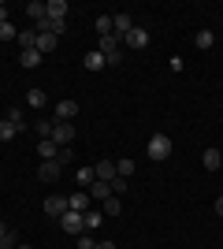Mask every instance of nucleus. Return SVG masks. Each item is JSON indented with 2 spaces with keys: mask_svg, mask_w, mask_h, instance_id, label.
<instances>
[{
  "mask_svg": "<svg viewBox=\"0 0 223 249\" xmlns=\"http://www.w3.org/2000/svg\"><path fill=\"white\" fill-rule=\"evenodd\" d=\"M8 231H11V227H8V223H4V219H0V238H4V234H8Z\"/></svg>",
  "mask_w": 223,
  "mask_h": 249,
  "instance_id": "nucleus-39",
  "label": "nucleus"
},
{
  "mask_svg": "<svg viewBox=\"0 0 223 249\" xmlns=\"http://www.w3.org/2000/svg\"><path fill=\"white\" fill-rule=\"evenodd\" d=\"M64 30H67V19H49V34H56V37H60Z\"/></svg>",
  "mask_w": 223,
  "mask_h": 249,
  "instance_id": "nucleus-34",
  "label": "nucleus"
},
{
  "mask_svg": "<svg viewBox=\"0 0 223 249\" xmlns=\"http://www.w3.org/2000/svg\"><path fill=\"white\" fill-rule=\"evenodd\" d=\"M26 104H30V108H45V104H49V93H45L41 86H34V89H26Z\"/></svg>",
  "mask_w": 223,
  "mask_h": 249,
  "instance_id": "nucleus-15",
  "label": "nucleus"
},
{
  "mask_svg": "<svg viewBox=\"0 0 223 249\" xmlns=\"http://www.w3.org/2000/svg\"><path fill=\"white\" fill-rule=\"evenodd\" d=\"M56 153H60L56 142H37V156H41V160H56Z\"/></svg>",
  "mask_w": 223,
  "mask_h": 249,
  "instance_id": "nucleus-20",
  "label": "nucleus"
},
{
  "mask_svg": "<svg viewBox=\"0 0 223 249\" xmlns=\"http://www.w3.org/2000/svg\"><path fill=\"white\" fill-rule=\"evenodd\" d=\"M82 219H86V231H89V234H93V231H97V227H101V223H104V219H108V216H104V212H97V208H89V212H86V216H82Z\"/></svg>",
  "mask_w": 223,
  "mask_h": 249,
  "instance_id": "nucleus-18",
  "label": "nucleus"
},
{
  "mask_svg": "<svg viewBox=\"0 0 223 249\" xmlns=\"http://www.w3.org/2000/svg\"><path fill=\"white\" fill-rule=\"evenodd\" d=\"M193 45H197V49H212V45H216V34H212V30H201Z\"/></svg>",
  "mask_w": 223,
  "mask_h": 249,
  "instance_id": "nucleus-27",
  "label": "nucleus"
},
{
  "mask_svg": "<svg viewBox=\"0 0 223 249\" xmlns=\"http://www.w3.org/2000/svg\"><path fill=\"white\" fill-rule=\"evenodd\" d=\"M15 246H19V234H15V231H8V234L0 238V249H15Z\"/></svg>",
  "mask_w": 223,
  "mask_h": 249,
  "instance_id": "nucleus-33",
  "label": "nucleus"
},
{
  "mask_svg": "<svg viewBox=\"0 0 223 249\" xmlns=\"http://www.w3.org/2000/svg\"><path fill=\"white\" fill-rule=\"evenodd\" d=\"M86 212H71V208H67V212H64V216H60V227H64L67 231V234H82V231H86Z\"/></svg>",
  "mask_w": 223,
  "mask_h": 249,
  "instance_id": "nucleus-3",
  "label": "nucleus"
},
{
  "mask_svg": "<svg viewBox=\"0 0 223 249\" xmlns=\"http://www.w3.org/2000/svg\"><path fill=\"white\" fill-rule=\"evenodd\" d=\"M212 208H216V216H223V197H216V205H212Z\"/></svg>",
  "mask_w": 223,
  "mask_h": 249,
  "instance_id": "nucleus-37",
  "label": "nucleus"
},
{
  "mask_svg": "<svg viewBox=\"0 0 223 249\" xmlns=\"http://www.w3.org/2000/svg\"><path fill=\"white\" fill-rule=\"evenodd\" d=\"M15 41H19L22 49H34V45H37V30H19V37H15Z\"/></svg>",
  "mask_w": 223,
  "mask_h": 249,
  "instance_id": "nucleus-24",
  "label": "nucleus"
},
{
  "mask_svg": "<svg viewBox=\"0 0 223 249\" xmlns=\"http://www.w3.org/2000/svg\"><path fill=\"white\" fill-rule=\"evenodd\" d=\"M78 115V101H56V123H71Z\"/></svg>",
  "mask_w": 223,
  "mask_h": 249,
  "instance_id": "nucleus-6",
  "label": "nucleus"
},
{
  "mask_svg": "<svg viewBox=\"0 0 223 249\" xmlns=\"http://www.w3.org/2000/svg\"><path fill=\"white\" fill-rule=\"evenodd\" d=\"M52 142L56 145H71L74 142V126L71 123H52Z\"/></svg>",
  "mask_w": 223,
  "mask_h": 249,
  "instance_id": "nucleus-8",
  "label": "nucleus"
},
{
  "mask_svg": "<svg viewBox=\"0 0 223 249\" xmlns=\"http://www.w3.org/2000/svg\"><path fill=\"white\" fill-rule=\"evenodd\" d=\"M101 212H104L108 219H112V216H119V212H123V205H119V197H108V201H101Z\"/></svg>",
  "mask_w": 223,
  "mask_h": 249,
  "instance_id": "nucleus-22",
  "label": "nucleus"
},
{
  "mask_svg": "<svg viewBox=\"0 0 223 249\" xmlns=\"http://www.w3.org/2000/svg\"><path fill=\"white\" fill-rule=\"evenodd\" d=\"M108 186H112V197H116V194H123V190H127V178H123V175H116L112 182H108Z\"/></svg>",
  "mask_w": 223,
  "mask_h": 249,
  "instance_id": "nucleus-35",
  "label": "nucleus"
},
{
  "mask_svg": "<svg viewBox=\"0 0 223 249\" xmlns=\"http://www.w3.org/2000/svg\"><path fill=\"white\" fill-rule=\"evenodd\" d=\"M67 0H49V4H45V15H49V19H67Z\"/></svg>",
  "mask_w": 223,
  "mask_h": 249,
  "instance_id": "nucleus-14",
  "label": "nucleus"
},
{
  "mask_svg": "<svg viewBox=\"0 0 223 249\" xmlns=\"http://www.w3.org/2000/svg\"><path fill=\"white\" fill-rule=\"evenodd\" d=\"M0 22H11V19H8V8H4V4H0Z\"/></svg>",
  "mask_w": 223,
  "mask_h": 249,
  "instance_id": "nucleus-38",
  "label": "nucleus"
},
{
  "mask_svg": "<svg viewBox=\"0 0 223 249\" xmlns=\"http://www.w3.org/2000/svg\"><path fill=\"white\" fill-rule=\"evenodd\" d=\"M15 249H30V246H15Z\"/></svg>",
  "mask_w": 223,
  "mask_h": 249,
  "instance_id": "nucleus-41",
  "label": "nucleus"
},
{
  "mask_svg": "<svg viewBox=\"0 0 223 249\" xmlns=\"http://www.w3.org/2000/svg\"><path fill=\"white\" fill-rule=\"evenodd\" d=\"M97 249H116V246H112V242H97Z\"/></svg>",
  "mask_w": 223,
  "mask_h": 249,
  "instance_id": "nucleus-40",
  "label": "nucleus"
},
{
  "mask_svg": "<svg viewBox=\"0 0 223 249\" xmlns=\"http://www.w3.org/2000/svg\"><path fill=\"white\" fill-rule=\"evenodd\" d=\"M11 37H19V30L11 22H0V41H11Z\"/></svg>",
  "mask_w": 223,
  "mask_h": 249,
  "instance_id": "nucleus-32",
  "label": "nucleus"
},
{
  "mask_svg": "<svg viewBox=\"0 0 223 249\" xmlns=\"http://www.w3.org/2000/svg\"><path fill=\"white\" fill-rule=\"evenodd\" d=\"M78 249H97V238L89 234V231H82V234H78Z\"/></svg>",
  "mask_w": 223,
  "mask_h": 249,
  "instance_id": "nucleus-31",
  "label": "nucleus"
},
{
  "mask_svg": "<svg viewBox=\"0 0 223 249\" xmlns=\"http://www.w3.org/2000/svg\"><path fill=\"white\" fill-rule=\"evenodd\" d=\"M4 119H8V123L15 126V130H26V123H22V108H11V112L4 115Z\"/></svg>",
  "mask_w": 223,
  "mask_h": 249,
  "instance_id": "nucleus-28",
  "label": "nucleus"
},
{
  "mask_svg": "<svg viewBox=\"0 0 223 249\" xmlns=\"http://www.w3.org/2000/svg\"><path fill=\"white\" fill-rule=\"evenodd\" d=\"M56 45H60V41H56V34H37V45H34V49L41 52V56H52Z\"/></svg>",
  "mask_w": 223,
  "mask_h": 249,
  "instance_id": "nucleus-11",
  "label": "nucleus"
},
{
  "mask_svg": "<svg viewBox=\"0 0 223 249\" xmlns=\"http://www.w3.org/2000/svg\"><path fill=\"white\" fill-rule=\"evenodd\" d=\"M67 212V197H60V194H52V197H45V216L60 219Z\"/></svg>",
  "mask_w": 223,
  "mask_h": 249,
  "instance_id": "nucleus-7",
  "label": "nucleus"
},
{
  "mask_svg": "<svg viewBox=\"0 0 223 249\" xmlns=\"http://www.w3.org/2000/svg\"><path fill=\"white\" fill-rule=\"evenodd\" d=\"M82 67H86V71H104V67H108V63H104V56H101V52H89V56H86V60H82Z\"/></svg>",
  "mask_w": 223,
  "mask_h": 249,
  "instance_id": "nucleus-17",
  "label": "nucleus"
},
{
  "mask_svg": "<svg viewBox=\"0 0 223 249\" xmlns=\"http://www.w3.org/2000/svg\"><path fill=\"white\" fill-rule=\"evenodd\" d=\"M116 175L130 178V175H134V160H116Z\"/></svg>",
  "mask_w": 223,
  "mask_h": 249,
  "instance_id": "nucleus-29",
  "label": "nucleus"
},
{
  "mask_svg": "<svg viewBox=\"0 0 223 249\" xmlns=\"http://www.w3.org/2000/svg\"><path fill=\"white\" fill-rule=\"evenodd\" d=\"M123 45H130V49H145V45H149V30H145V26H134V30L123 37Z\"/></svg>",
  "mask_w": 223,
  "mask_h": 249,
  "instance_id": "nucleus-9",
  "label": "nucleus"
},
{
  "mask_svg": "<svg viewBox=\"0 0 223 249\" xmlns=\"http://www.w3.org/2000/svg\"><path fill=\"white\" fill-rule=\"evenodd\" d=\"M19 63H22V67H37V63H41V52H37V49H22Z\"/></svg>",
  "mask_w": 223,
  "mask_h": 249,
  "instance_id": "nucleus-19",
  "label": "nucleus"
},
{
  "mask_svg": "<svg viewBox=\"0 0 223 249\" xmlns=\"http://www.w3.org/2000/svg\"><path fill=\"white\" fill-rule=\"evenodd\" d=\"M89 201L93 197L82 190V194H71V197H67V208H71V212H89Z\"/></svg>",
  "mask_w": 223,
  "mask_h": 249,
  "instance_id": "nucleus-13",
  "label": "nucleus"
},
{
  "mask_svg": "<svg viewBox=\"0 0 223 249\" xmlns=\"http://www.w3.org/2000/svg\"><path fill=\"white\" fill-rule=\"evenodd\" d=\"M145 156H149V160H168V156H171V138L168 134H153V138H149Z\"/></svg>",
  "mask_w": 223,
  "mask_h": 249,
  "instance_id": "nucleus-2",
  "label": "nucleus"
},
{
  "mask_svg": "<svg viewBox=\"0 0 223 249\" xmlns=\"http://www.w3.org/2000/svg\"><path fill=\"white\" fill-rule=\"evenodd\" d=\"M130 30H134V19H130L127 11H116V15H112V34H116L119 41H123Z\"/></svg>",
  "mask_w": 223,
  "mask_h": 249,
  "instance_id": "nucleus-4",
  "label": "nucleus"
},
{
  "mask_svg": "<svg viewBox=\"0 0 223 249\" xmlns=\"http://www.w3.org/2000/svg\"><path fill=\"white\" fill-rule=\"evenodd\" d=\"M34 134L41 138V142H52V123H49V119H41V123L34 126Z\"/></svg>",
  "mask_w": 223,
  "mask_h": 249,
  "instance_id": "nucleus-26",
  "label": "nucleus"
},
{
  "mask_svg": "<svg viewBox=\"0 0 223 249\" xmlns=\"http://www.w3.org/2000/svg\"><path fill=\"white\" fill-rule=\"evenodd\" d=\"M201 164H205V171H220L223 153H220V149H205V153H201Z\"/></svg>",
  "mask_w": 223,
  "mask_h": 249,
  "instance_id": "nucleus-12",
  "label": "nucleus"
},
{
  "mask_svg": "<svg viewBox=\"0 0 223 249\" xmlns=\"http://www.w3.org/2000/svg\"><path fill=\"white\" fill-rule=\"evenodd\" d=\"M119 37L116 34H108V37H97V52H101V56H104V63L108 67H119V63H123V49H119Z\"/></svg>",
  "mask_w": 223,
  "mask_h": 249,
  "instance_id": "nucleus-1",
  "label": "nucleus"
},
{
  "mask_svg": "<svg viewBox=\"0 0 223 249\" xmlns=\"http://www.w3.org/2000/svg\"><path fill=\"white\" fill-rule=\"evenodd\" d=\"M15 134H19V130H15V126L8 123V119H0V142H11Z\"/></svg>",
  "mask_w": 223,
  "mask_h": 249,
  "instance_id": "nucleus-30",
  "label": "nucleus"
},
{
  "mask_svg": "<svg viewBox=\"0 0 223 249\" xmlns=\"http://www.w3.org/2000/svg\"><path fill=\"white\" fill-rule=\"evenodd\" d=\"M93 171H97V178H101V182H112V178H116V160H97Z\"/></svg>",
  "mask_w": 223,
  "mask_h": 249,
  "instance_id": "nucleus-10",
  "label": "nucleus"
},
{
  "mask_svg": "<svg viewBox=\"0 0 223 249\" xmlns=\"http://www.w3.org/2000/svg\"><path fill=\"white\" fill-rule=\"evenodd\" d=\"M112 34V15H97V37H108Z\"/></svg>",
  "mask_w": 223,
  "mask_h": 249,
  "instance_id": "nucleus-25",
  "label": "nucleus"
},
{
  "mask_svg": "<svg viewBox=\"0 0 223 249\" xmlns=\"http://www.w3.org/2000/svg\"><path fill=\"white\" fill-rule=\"evenodd\" d=\"M60 171H64V164H60V160H41L37 178H41V182H56V178H60Z\"/></svg>",
  "mask_w": 223,
  "mask_h": 249,
  "instance_id": "nucleus-5",
  "label": "nucleus"
},
{
  "mask_svg": "<svg viewBox=\"0 0 223 249\" xmlns=\"http://www.w3.org/2000/svg\"><path fill=\"white\" fill-rule=\"evenodd\" d=\"M93 182H97V171H93V167H78V186L89 190Z\"/></svg>",
  "mask_w": 223,
  "mask_h": 249,
  "instance_id": "nucleus-21",
  "label": "nucleus"
},
{
  "mask_svg": "<svg viewBox=\"0 0 223 249\" xmlns=\"http://www.w3.org/2000/svg\"><path fill=\"white\" fill-rule=\"evenodd\" d=\"M56 160L64 164V160H74V153H71V145H60V153H56Z\"/></svg>",
  "mask_w": 223,
  "mask_h": 249,
  "instance_id": "nucleus-36",
  "label": "nucleus"
},
{
  "mask_svg": "<svg viewBox=\"0 0 223 249\" xmlns=\"http://www.w3.org/2000/svg\"><path fill=\"white\" fill-rule=\"evenodd\" d=\"M86 194H89V197H93V201H108V197H112V186L97 178V182H93V186H89V190H86Z\"/></svg>",
  "mask_w": 223,
  "mask_h": 249,
  "instance_id": "nucleus-16",
  "label": "nucleus"
},
{
  "mask_svg": "<svg viewBox=\"0 0 223 249\" xmlns=\"http://www.w3.org/2000/svg\"><path fill=\"white\" fill-rule=\"evenodd\" d=\"M26 15H30L34 22H41L45 19V4H41V0H30V4H26Z\"/></svg>",
  "mask_w": 223,
  "mask_h": 249,
  "instance_id": "nucleus-23",
  "label": "nucleus"
}]
</instances>
